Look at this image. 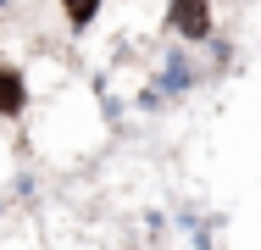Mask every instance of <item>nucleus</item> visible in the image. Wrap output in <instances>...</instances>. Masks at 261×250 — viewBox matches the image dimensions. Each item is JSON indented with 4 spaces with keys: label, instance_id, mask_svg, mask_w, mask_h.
Instances as JSON below:
<instances>
[{
    "label": "nucleus",
    "instance_id": "nucleus-1",
    "mask_svg": "<svg viewBox=\"0 0 261 250\" xmlns=\"http://www.w3.org/2000/svg\"><path fill=\"white\" fill-rule=\"evenodd\" d=\"M172 28H178L184 39H206L211 6H206V0H172Z\"/></svg>",
    "mask_w": 261,
    "mask_h": 250
},
{
    "label": "nucleus",
    "instance_id": "nucleus-2",
    "mask_svg": "<svg viewBox=\"0 0 261 250\" xmlns=\"http://www.w3.org/2000/svg\"><path fill=\"white\" fill-rule=\"evenodd\" d=\"M22 72L17 67H0V117H11V111H22Z\"/></svg>",
    "mask_w": 261,
    "mask_h": 250
},
{
    "label": "nucleus",
    "instance_id": "nucleus-3",
    "mask_svg": "<svg viewBox=\"0 0 261 250\" xmlns=\"http://www.w3.org/2000/svg\"><path fill=\"white\" fill-rule=\"evenodd\" d=\"M61 6H67V17H72L78 28H84V22H89V17L100 11V0H61Z\"/></svg>",
    "mask_w": 261,
    "mask_h": 250
}]
</instances>
